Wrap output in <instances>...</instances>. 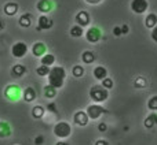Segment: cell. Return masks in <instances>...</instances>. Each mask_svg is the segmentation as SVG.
<instances>
[{
    "instance_id": "obj_1",
    "label": "cell",
    "mask_w": 157,
    "mask_h": 145,
    "mask_svg": "<svg viewBox=\"0 0 157 145\" xmlns=\"http://www.w3.org/2000/svg\"><path fill=\"white\" fill-rule=\"evenodd\" d=\"M48 78V85L55 89H61L65 83L66 80V70L62 66H52L50 74L47 75Z\"/></svg>"
},
{
    "instance_id": "obj_2",
    "label": "cell",
    "mask_w": 157,
    "mask_h": 145,
    "mask_svg": "<svg viewBox=\"0 0 157 145\" xmlns=\"http://www.w3.org/2000/svg\"><path fill=\"white\" fill-rule=\"evenodd\" d=\"M52 133H54V136L57 138H59V140L69 138L72 136V125L66 121H59L54 125Z\"/></svg>"
},
{
    "instance_id": "obj_3",
    "label": "cell",
    "mask_w": 157,
    "mask_h": 145,
    "mask_svg": "<svg viewBox=\"0 0 157 145\" xmlns=\"http://www.w3.org/2000/svg\"><path fill=\"white\" fill-rule=\"evenodd\" d=\"M90 99L95 104H101L109 99V90L103 88L102 85H94L90 89Z\"/></svg>"
},
{
    "instance_id": "obj_4",
    "label": "cell",
    "mask_w": 157,
    "mask_h": 145,
    "mask_svg": "<svg viewBox=\"0 0 157 145\" xmlns=\"http://www.w3.org/2000/svg\"><path fill=\"white\" fill-rule=\"evenodd\" d=\"M4 97L11 103L18 101L19 99H22V89L18 83H10L4 88V92H3Z\"/></svg>"
},
{
    "instance_id": "obj_5",
    "label": "cell",
    "mask_w": 157,
    "mask_h": 145,
    "mask_svg": "<svg viewBox=\"0 0 157 145\" xmlns=\"http://www.w3.org/2000/svg\"><path fill=\"white\" fill-rule=\"evenodd\" d=\"M87 115H88V118L91 119V121H97V119H99L101 116L103 115V114H108V110H106L105 107H102L101 104H91L87 107L86 110Z\"/></svg>"
},
{
    "instance_id": "obj_6",
    "label": "cell",
    "mask_w": 157,
    "mask_h": 145,
    "mask_svg": "<svg viewBox=\"0 0 157 145\" xmlns=\"http://www.w3.org/2000/svg\"><path fill=\"white\" fill-rule=\"evenodd\" d=\"M84 37L90 44H97L102 38V32H101V29L98 26H91L84 32Z\"/></svg>"
},
{
    "instance_id": "obj_7",
    "label": "cell",
    "mask_w": 157,
    "mask_h": 145,
    "mask_svg": "<svg viewBox=\"0 0 157 145\" xmlns=\"http://www.w3.org/2000/svg\"><path fill=\"white\" fill-rule=\"evenodd\" d=\"M28 54V44H25L24 41H17L13 47H11V55L17 59H22Z\"/></svg>"
},
{
    "instance_id": "obj_8",
    "label": "cell",
    "mask_w": 157,
    "mask_h": 145,
    "mask_svg": "<svg viewBox=\"0 0 157 145\" xmlns=\"http://www.w3.org/2000/svg\"><path fill=\"white\" fill-rule=\"evenodd\" d=\"M75 22H76L75 25H78L80 27L86 29V27H88L90 23H91V15H90L88 11L81 10V11H78L76 14V16H75Z\"/></svg>"
},
{
    "instance_id": "obj_9",
    "label": "cell",
    "mask_w": 157,
    "mask_h": 145,
    "mask_svg": "<svg viewBox=\"0 0 157 145\" xmlns=\"http://www.w3.org/2000/svg\"><path fill=\"white\" fill-rule=\"evenodd\" d=\"M130 7L132 10V12L142 15V14H145L149 10V2L147 0H131Z\"/></svg>"
},
{
    "instance_id": "obj_10",
    "label": "cell",
    "mask_w": 157,
    "mask_h": 145,
    "mask_svg": "<svg viewBox=\"0 0 157 145\" xmlns=\"http://www.w3.org/2000/svg\"><path fill=\"white\" fill-rule=\"evenodd\" d=\"M36 8H37L39 12H41V15H47L55 8V4L52 0H39L36 3Z\"/></svg>"
},
{
    "instance_id": "obj_11",
    "label": "cell",
    "mask_w": 157,
    "mask_h": 145,
    "mask_svg": "<svg viewBox=\"0 0 157 145\" xmlns=\"http://www.w3.org/2000/svg\"><path fill=\"white\" fill-rule=\"evenodd\" d=\"M54 26V21L48 15H40L37 19V30H50Z\"/></svg>"
},
{
    "instance_id": "obj_12",
    "label": "cell",
    "mask_w": 157,
    "mask_h": 145,
    "mask_svg": "<svg viewBox=\"0 0 157 145\" xmlns=\"http://www.w3.org/2000/svg\"><path fill=\"white\" fill-rule=\"evenodd\" d=\"M73 122H75V125H77V126L86 127L90 122V118H88L86 111H77V112H75V115H73Z\"/></svg>"
},
{
    "instance_id": "obj_13",
    "label": "cell",
    "mask_w": 157,
    "mask_h": 145,
    "mask_svg": "<svg viewBox=\"0 0 157 145\" xmlns=\"http://www.w3.org/2000/svg\"><path fill=\"white\" fill-rule=\"evenodd\" d=\"M32 55L35 58H41L44 56V55L47 54V45L43 43V41H37V43H35L32 45Z\"/></svg>"
},
{
    "instance_id": "obj_14",
    "label": "cell",
    "mask_w": 157,
    "mask_h": 145,
    "mask_svg": "<svg viewBox=\"0 0 157 145\" xmlns=\"http://www.w3.org/2000/svg\"><path fill=\"white\" fill-rule=\"evenodd\" d=\"M36 97H37V92H36V89L32 88V86H28V88H25L24 90H22V99H24V101L32 103L36 100Z\"/></svg>"
},
{
    "instance_id": "obj_15",
    "label": "cell",
    "mask_w": 157,
    "mask_h": 145,
    "mask_svg": "<svg viewBox=\"0 0 157 145\" xmlns=\"http://www.w3.org/2000/svg\"><path fill=\"white\" fill-rule=\"evenodd\" d=\"M18 10H19V5H18V3H15V2H8L3 5V12H4L7 16L17 15Z\"/></svg>"
},
{
    "instance_id": "obj_16",
    "label": "cell",
    "mask_w": 157,
    "mask_h": 145,
    "mask_svg": "<svg viewBox=\"0 0 157 145\" xmlns=\"http://www.w3.org/2000/svg\"><path fill=\"white\" fill-rule=\"evenodd\" d=\"M26 71L28 70L24 65L17 63V65H14L13 67H11V77L13 78H22L25 74H26Z\"/></svg>"
},
{
    "instance_id": "obj_17",
    "label": "cell",
    "mask_w": 157,
    "mask_h": 145,
    "mask_svg": "<svg viewBox=\"0 0 157 145\" xmlns=\"http://www.w3.org/2000/svg\"><path fill=\"white\" fill-rule=\"evenodd\" d=\"M11 134H13V129L10 123L6 121H0V138H8Z\"/></svg>"
},
{
    "instance_id": "obj_18",
    "label": "cell",
    "mask_w": 157,
    "mask_h": 145,
    "mask_svg": "<svg viewBox=\"0 0 157 145\" xmlns=\"http://www.w3.org/2000/svg\"><path fill=\"white\" fill-rule=\"evenodd\" d=\"M32 21H33V16H32V14L30 12H25V14H22L21 16L18 18V25L21 27H29L30 25H32Z\"/></svg>"
},
{
    "instance_id": "obj_19",
    "label": "cell",
    "mask_w": 157,
    "mask_h": 145,
    "mask_svg": "<svg viewBox=\"0 0 157 145\" xmlns=\"http://www.w3.org/2000/svg\"><path fill=\"white\" fill-rule=\"evenodd\" d=\"M144 126L146 129H153L155 126H157V112H152L145 118L144 121Z\"/></svg>"
},
{
    "instance_id": "obj_20",
    "label": "cell",
    "mask_w": 157,
    "mask_h": 145,
    "mask_svg": "<svg viewBox=\"0 0 157 145\" xmlns=\"http://www.w3.org/2000/svg\"><path fill=\"white\" fill-rule=\"evenodd\" d=\"M92 74H94L95 80L103 81L108 77V70H106V67H103V66H97V67L94 69V71H92Z\"/></svg>"
},
{
    "instance_id": "obj_21",
    "label": "cell",
    "mask_w": 157,
    "mask_h": 145,
    "mask_svg": "<svg viewBox=\"0 0 157 145\" xmlns=\"http://www.w3.org/2000/svg\"><path fill=\"white\" fill-rule=\"evenodd\" d=\"M145 26H146L147 29H153V27L157 26V14L149 12L145 16Z\"/></svg>"
},
{
    "instance_id": "obj_22",
    "label": "cell",
    "mask_w": 157,
    "mask_h": 145,
    "mask_svg": "<svg viewBox=\"0 0 157 145\" xmlns=\"http://www.w3.org/2000/svg\"><path fill=\"white\" fill-rule=\"evenodd\" d=\"M55 63V56L52 54H48L47 52L44 56L40 58V65L41 66H47V67H52Z\"/></svg>"
},
{
    "instance_id": "obj_23",
    "label": "cell",
    "mask_w": 157,
    "mask_h": 145,
    "mask_svg": "<svg viewBox=\"0 0 157 145\" xmlns=\"http://www.w3.org/2000/svg\"><path fill=\"white\" fill-rule=\"evenodd\" d=\"M81 60L86 65H92L95 62V54L92 51H84L81 54Z\"/></svg>"
},
{
    "instance_id": "obj_24",
    "label": "cell",
    "mask_w": 157,
    "mask_h": 145,
    "mask_svg": "<svg viewBox=\"0 0 157 145\" xmlns=\"http://www.w3.org/2000/svg\"><path fill=\"white\" fill-rule=\"evenodd\" d=\"M69 34H71L73 38H80L84 36V29L80 27L78 25H73V26L71 27V30H69Z\"/></svg>"
},
{
    "instance_id": "obj_25",
    "label": "cell",
    "mask_w": 157,
    "mask_h": 145,
    "mask_svg": "<svg viewBox=\"0 0 157 145\" xmlns=\"http://www.w3.org/2000/svg\"><path fill=\"white\" fill-rule=\"evenodd\" d=\"M44 114H46V108L43 105H35L32 108V116L35 119H41L44 116Z\"/></svg>"
},
{
    "instance_id": "obj_26",
    "label": "cell",
    "mask_w": 157,
    "mask_h": 145,
    "mask_svg": "<svg viewBox=\"0 0 157 145\" xmlns=\"http://www.w3.org/2000/svg\"><path fill=\"white\" fill-rule=\"evenodd\" d=\"M84 74H86V69H84L81 65L73 66V69H72V75H73L75 78H81Z\"/></svg>"
},
{
    "instance_id": "obj_27",
    "label": "cell",
    "mask_w": 157,
    "mask_h": 145,
    "mask_svg": "<svg viewBox=\"0 0 157 145\" xmlns=\"http://www.w3.org/2000/svg\"><path fill=\"white\" fill-rule=\"evenodd\" d=\"M44 96L47 97V99H55V96H57V89L55 88H52V86H50V85H46L44 86Z\"/></svg>"
},
{
    "instance_id": "obj_28",
    "label": "cell",
    "mask_w": 157,
    "mask_h": 145,
    "mask_svg": "<svg viewBox=\"0 0 157 145\" xmlns=\"http://www.w3.org/2000/svg\"><path fill=\"white\" fill-rule=\"evenodd\" d=\"M134 86L138 89H142V88H146L147 86V80L144 77H138L135 78V81H134Z\"/></svg>"
},
{
    "instance_id": "obj_29",
    "label": "cell",
    "mask_w": 157,
    "mask_h": 145,
    "mask_svg": "<svg viewBox=\"0 0 157 145\" xmlns=\"http://www.w3.org/2000/svg\"><path fill=\"white\" fill-rule=\"evenodd\" d=\"M50 70H51V67H47V66H39L37 69H36V74L39 75V77H47V75L50 74Z\"/></svg>"
},
{
    "instance_id": "obj_30",
    "label": "cell",
    "mask_w": 157,
    "mask_h": 145,
    "mask_svg": "<svg viewBox=\"0 0 157 145\" xmlns=\"http://www.w3.org/2000/svg\"><path fill=\"white\" fill-rule=\"evenodd\" d=\"M147 108H149L150 111H153V112L157 111V94L156 96H152L147 100Z\"/></svg>"
},
{
    "instance_id": "obj_31",
    "label": "cell",
    "mask_w": 157,
    "mask_h": 145,
    "mask_svg": "<svg viewBox=\"0 0 157 145\" xmlns=\"http://www.w3.org/2000/svg\"><path fill=\"white\" fill-rule=\"evenodd\" d=\"M101 85L103 86L105 89H108V90H110L112 88H113V85H114V82H113V80L112 78H109V77H106L103 81H101Z\"/></svg>"
},
{
    "instance_id": "obj_32",
    "label": "cell",
    "mask_w": 157,
    "mask_h": 145,
    "mask_svg": "<svg viewBox=\"0 0 157 145\" xmlns=\"http://www.w3.org/2000/svg\"><path fill=\"white\" fill-rule=\"evenodd\" d=\"M46 110H47V111H50V112H54V114H57V112H58L55 103H50V104L46 107Z\"/></svg>"
},
{
    "instance_id": "obj_33",
    "label": "cell",
    "mask_w": 157,
    "mask_h": 145,
    "mask_svg": "<svg viewBox=\"0 0 157 145\" xmlns=\"http://www.w3.org/2000/svg\"><path fill=\"white\" fill-rule=\"evenodd\" d=\"M150 37H152V40L157 44V26L152 29V32H150Z\"/></svg>"
},
{
    "instance_id": "obj_34",
    "label": "cell",
    "mask_w": 157,
    "mask_h": 145,
    "mask_svg": "<svg viewBox=\"0 0 157 145\" xmlns=\"http://www.w3.org/2000/svg\"><path fill=\"white\" fill-rule=\"evenodd\" d=\"M113 34L116 36V37H120V36H123L121 27H120V26H114V27H113Z\"/></svg>"
},
{
    "instance_id": "obj_35",
    "label": "cell",
    "mask_w": 157,
    "mask_h": 145,
    "mask_svg": "<svg viewBox=\"0 0 157 145\" xmlns=\"http://www.w3.org/2000/svg\"><path fill=\"white\" fill-rule=\"evenodd\" d=\"M84 2H86L87 4H90V5H99L103 0H84Z\"/></svg>"
},
{
    "instance_id": "obj_36",
    "label": "cell",
    "mask_w": 157,
    "mask_h": 145,
    "mask_svg": "<svg viewBox=\"0 0 157 145\" xmlns=\"http://www.w3.org/2000/svg\"><path fill=\"white\" fill-rule=\"evenodd\" d=\"M98 130H99L101 133H103V132H106L108 130V125L105 123V122H101L99 125H98Z\"/></svg>"
},
{
    "instance_id": "obj_37",
    "label": "cell",
    "mask_w": 157,
    "mask_h": 145,
    "mask_svg": "<svg viewBox=\"0 0 157 145\" xmlns=\"http://www.w3.org/2000/svg\"><path fill=\"white\" fill-rule=\"evenodd\" d=\"M43 143H44L43 136H37V137L35 138V145H43Z\"/></svg>"
},
{
    "instance_id": "obj_38",
    "label": "cell",
    "mask_w": 157,
    "mask_h": 145,
    "mask_svg": "<svg viewBox=\"0 0 157 145\" xmlns=\"http://www.w3.org/2000/svg\"><path fill=\"white\" fill-rule=\"evenodd\" d=\"M128 32H130V26H128V25H123L121 26V33L123 34H128Z\"/></svg>"
},
{
    "instance_id": "obj_39",
    "label": "cell",
    "mask_w": 157,
    "mask_h": 145,
    "mask_svg": "<svg viewBox=\"0 0 157 145\" xmlns=\"http://www.w3.org/2000/svg\"><path fill=\"white\" fill-rule=\"evenodd\" d=\"M94 145H109V143H108L106 140H102V138H101V140H97V141H95Z\"/></svg>"
},
{
    "instance_id": "obj_40",
    "label": "cell",
    "mask_w": 157,
    "mask_h": 145,
    "mask_svg": "<svg viewBox=\"0 0 157 145\" xmlns=\"http://www.w3.org/2000/svg\"><path fill=\"white\" fill-rule=\"evenodd\" d=\"M55 145H71V144H69V143H66L65 140H59V141H58V143L55 144Z\"/></svg>"
},
{
    "instance_id": "obj_41",
    "label": "cell",
    "mask_w": 157,
    "mask_h": 145,
    "mask_svg": "<svg viewBox=\"0 0 157 145\" xmlns=\"http://www.w3.org/2000/svg\"><path fill=\"white\" fill-rule=\"evenodd\" d=\"M4 29V22H3V19L0 18V30H3Z\"/></svg>"
}]
</instances>
